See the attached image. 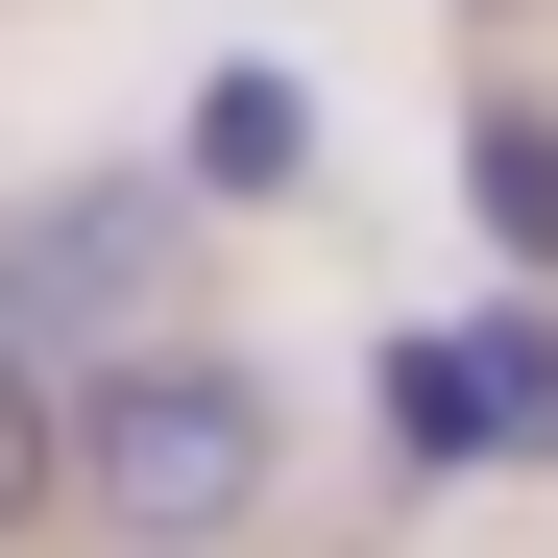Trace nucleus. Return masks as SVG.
<instances>
[{"instance_id":"obj_2","label":"nucleus","mask_w":558,"mask_h":558,"mask_svg":"<svg viewBox=\"0 0 558 558\" xmlns=\"http://www.w3.org/2000/svg\"><path fill=\"white\" fill-rule=\"evenodd\" d=\"M170 243H195V170H25L0 195V364L98 389L170 340Z\"/></svg>"},{"instance_id":"obj_3","label":"nucleus","mask_w":558,"mask_h":558,"mask_svg":"<svg viewBox=\"0 0 558 558\" xmlns=\"http://www.w3.org/2000/svg\"><path fill=\"white\" fill-rule=\"evenodd\" d=\"M364 461H389V510H437V486H486V461H510V413H486V316H389V340H364Z\"/></svg>"},{"instance_id":"obj_5","label":"nucleus","mask_w":558,"mask_h":558,"mask_svg":"<svg viewBox=\"0 0 558 558\" xmlns=\"http://www.w3.org/2000/svg\"><path fill=\"white\" fill-rule=\"evenodd\" d=\"M170 170H195V195H292V170H316V98H292V73H195V146H170Z\"/></svg>"},{"instance_id":"obj_8","label":"nucleus","mask_w":558,"mask_h":558,"mask_svg":"<svg viewBox=\"0 0 558 558\" xmlns=\"http://www.w3.org/2000/svg\"><path fill=\"white\" fill-rule=\"evenodd\" d=\"M340 558H413V534H340Z\"/></svg>"},{"instance_id":"obj_7","label":"nucleus","mask_w":558,"mask_h":558,"mask_svg":"<svg viewBox=\"0 0 558 558\" xmlns=\"http://www.w3.org/2000/svg\"><path fill=\"white\" fill-rule=\"evenodd\" d=\"M486 413H510V461H558V316L534 292H486Z\"/></svg>"},{"instance_id":"obj_4","label":"nucleus","mask_w":558,"mask_h":558,"mask_svg":"<svg viewBox=\"0 0 558 558\" xmlns=\"http://www.w3.org/2000/svg\"><path fill=\"white\" fill-rule=\"evenodd\" d=\"M461 219H486V267L558 316V98H534V73H486V98H461Z\"/></svg>"},{"instance_id":"obj_1","label":"nucleus","mask_w":558,"mask_h":558,"mask_svg":"<svg viewBox=\"0 0 558 558\" xmlns=\"http://www.w3.org/2000/svg\"><path fill=\"white\" fill-rule=\"evenodd\" d=\"M267 486H292V364L146 340V364L73 389V534H98V558H243Z\"/></svg>"},{"instance_id":"obj_6","label":"nucleus","mask_w":558,"mask_h":558,"mask_svg":"<svg viewBox=\"0 0 558 558\" xmlns=\"http://www.w3.org/2000/svg\"><path fill=\"white\" fill-rule=\"evenodd\" d=\"M25 534H73V389L0 364V558H25Z\"/></svg>"}]
</instances>
